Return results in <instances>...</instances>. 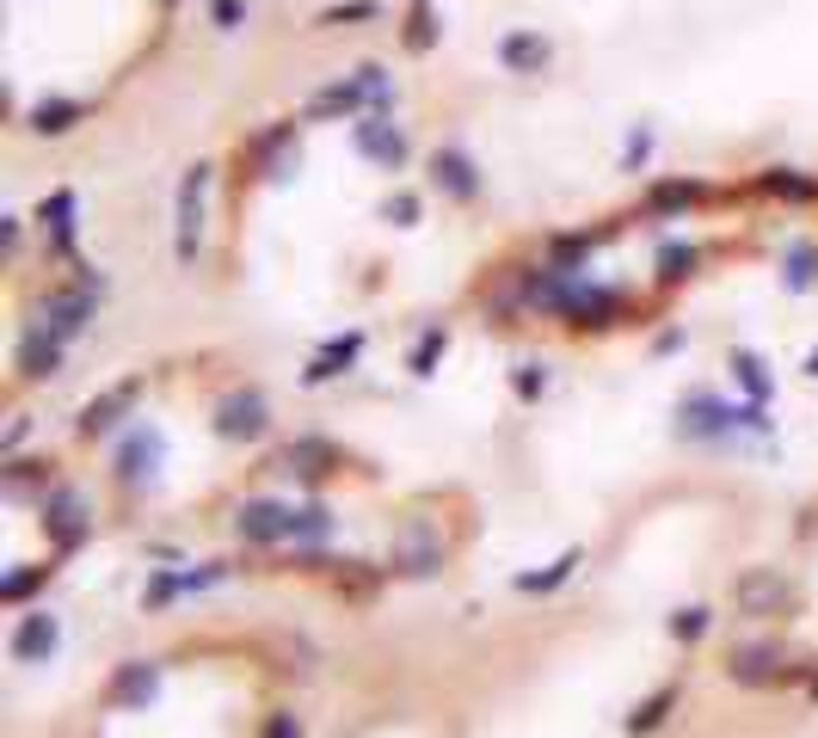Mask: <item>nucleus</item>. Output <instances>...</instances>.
Instances as JSON below:
<instances>
[{
    "instance_id": "43",
    "label": "nucleus",
    "mask_w": 818,
    "mask_h": 738,
    "mask_svg": "<svg viewBox=\"0 0 818 738\" xmlns=\"http://www.w3.org/2000/svg\"><path fill=\"white\" fill-rule=\"evenodd\" d=\"M26 443V412H13V425H7V449Z\"/></svg>"
},
{
    "instance_id": "27",
    "label": "nucleus",
    "mask_w": 818,
    "mask_h": 738,
    "mask_svg": "<svg viewBox=\"0 0 818 738\" xmlns=\"http://www.w3.org/2000/svg\"><path fill=\"white\" fill-rule=\"evenodd\" d=\"M696 198H701L696 179H659V184L647 191V210H689Z\"/></svg>"
},
{
    "instance_id": "29",
    "label": "nucleus",
    "mask_w": 818,
    "mask_h": 738,
    "mask_svg": "<svg viewBox=\"0 0 818 738\" xmlns=\"http://www.w3.org/2000/svg\"><path fill=\"white\" fill-rule=\"evenodd\" d=\"M818 283V247L812 240H794L788 247V290H812Z\"/></svg>"
},
{
    "instance_id": "1",
    "label": "nucleus",
    "mask_w": 818,
    "mask_h": 738,
    "mask_svg": "<svg viewBox=\"0 0 818 738\" xmlns=\"http://www.w3.org/2000/svg\"><path fill=\"white\" fill-rule=\"evenodd\" d=\"M677 431L684 437H726V431L769 437V419H764V407H726L720 395L696 388V395H684V407H677Z\"/></svg>"
},
{
    "instance_id": "2",
    "label": "nucleus",
    "mask_w": 818,
    "mask_h": 738,
    "mask_svg": "<svg viewBox=\"0 0 818 738\" xmlns=\"http://www.w3.org/2000/svg\"><path fill=\"white\" fill-rule=\"evenodd\" d=\"M210 179H216V167H191L186 179H179V203H172V252H179V265H191V259H198V247H203Z\"/></svg>"
},
{
    "instance_id": "26",
    "label": "nucleus",
    "mask_w": 818,
    "mask_h": 738,
    "mask_svg": "<svg viewBox=\"0 0 818 738\" xmlns=\"http://www.w3.org/2000/svg\"><path fill=\"white\" fill-rule=\"evenodd\" d=\"M726 363H732V376H739V382H745V395H751V407H764V400L776 395V382H769V369L757 363L751 351H732V357H726Z\"/></svg>"
},
{
    "instance_id": "34",
    "label": "nucleus",
    "mask_w": 818,
    "mask_h": 738,
    "mask_svg": "<svg viewBox=\"0 0 818 738\" xmlns=\"http://www.w3.org/2000/svg\"><path fill=\"white\" fill-rule=\"evenodd\" d=\"M50 585V567H13L7 572V604H26L31 591H43Z\"/></svg>"
},
{
    "instance_id": "7",
    "label": "nucleus",
    "mask_w": 818,
    "mask_h": 738,
    "mask_svg": "<svg viewBox=\"0 0 818 738\" xmlns=\"http://www.w3.org/2000/svg\"><path fill=\"white\" fill-rule=\"evenodd\" d=\"M136 400H142V376H123V382H111L106 395H93L87 407H80L74 431H80V437H106V431H118V419H130Z\"/></svg>"
},
{
    "instance_id": "40",
    "label": "nucleus",
    "mask_w": 818,
    "mask_h": 738,
    "mask_svg": "<svg viewBox=\"0 0 818 738\" xmlns=\"http://www.w3.org/2000/svg\"><path fill=\"white\" fill-rule=\"evenodd\" d=\"M210 19L222 31H235V26H247V0H210Z\"/></svg>"
},
{
    "instance_id": "36",
    "label": "nucleus",
    "mask_w": 818,
    "mask_h": 738,
    "mask_svg": "<svg viewBox=\"0 0 818 738\" xmlns=\"http://www.w3.org/2000/svg\"><path fill=\"white\" fill-rule=\"evenodd\" d=\"M708 621H714V609L689 604V609H677V616H671V634H677V640H701V634H708Z\"/></svg>"
},
{
    "instance_id": "6",
    "label": "nucleus",
    "mask_w": 818,
    "mask_h": 738,
    "mask_svg": "<svg viewBox=\"0 0 818 738\" xmlns=\"http://www.w3.org/2000/svg\"><path fill=\"white\" fill-rule=\"evenodd\" d=\"M296 523H302V511L283 499H247L235 511V529L247 541H259V548H271V541H296Z\"/></svg>"
},
{
    "instance_id": "4",
    "label": "nucleus",
    "mask_w": 818,
    "mask_h": 738,
    "mask_svg": "<svg viewBox=\"0 0 818 738\" xmlns=\"http://www.w3.org/2000/svg\"><path fill=\"white\" fill-rule=\"evenodd\" d=\"M726 677L745 684V689H769V684H794L800 665H788V652H781L776 640H751V646H739V652L726 659Z\"/></svg>"
},
{
    "instance_id": "37",
    "label": "nucleus",
    "mask_w": 818,
    "mask_h": 738,
    "mask_svg": "<svg viewBox=\"0 0 818 738\" xmlns=\"http://www.w3.org/2000/svg\"><path fill=\"white\" fill-rule=\"evenodd\" d=\"M351 19H376V0H339V7H327L315 26H351Z\"/></svg>"
},
{
    "instance_id": "33",
    "label": "nucleus",
    "mask_w": 818,
    "mask_h": 738,
    "mask_svg": "<svg viewBox=\"0 0 818 738\" xmlns=\"http://www.w3.org/2000/svg\"><path fill=\"white\" fill-rule=\"evenodd\" d=\"M437 43V13L431 0H412V19H407V50H431Z\"/></svg>"
},
{
    "instance_id": "9",
    "label": "nucleus",
    "mask_w": 818,
    "mask_h": 738,
    "mask_svg": "<svg viewBox=\"0 0 818 738\" xmlns=\"http://www.w3.org/2000/svg\"><path fill=\"white\" fill-rule=\"evenodd\" d=\"M31 327H43L50 339H62V345H74L80 332L93 327V296L87 290H56V296H43V308H38V320Z\"/></svg>"
},
{
    "instance_id": "15",
    "label": "nucleus",
    "mask_w": 818,
    "mask_h": 738,
    "mask_svg": "<svg viewBox=\"0 0 818 738\" xmlns=\"http://www.w3.org/2000/svg\"><path fill=\"white\" fill-rule=\"evenodd\" d=\"M332 461H339V443H332V437H290L278 468H290V475H302V480H320V475H332Z\"/></svg>"
},
{
    "instance_id": "18",
    "label": "nucleus",
    "mask_w": 818,
    "mask_h": 738,
    "mask_svg": "<svg viewBox=\"0 0 818 738\" xmlns=\"http://www.w3.org/2000/svg\"><path fill=\"white\" fill-rule=\"evenodd\" d=\"M357 357H363V332H345V339L327 345V351H315V363L302 369V382H332V376H345Z\"/></svg>"
},
{
    "instance_id": "23",
    "label": "nucleus",
    "mask_w": 818,
    "mask_h": 738,
    "mask_svg": "<svg viewBox=\"0 0 818 738\" xmlns=\"http://www.w3.org/2000/svg\"><path fill=\"white\" fill-rule=\"evenodd\" d=\"M579 567H585V554H579V548H567V554L555 560V567H541V572H517V591H536V597H541V591H555V585H567Z\"/></svg>"
},
{
    "instance_id": "31",
    "label": "nucleus",
    "mask_w": 818,
    "mask_h": 738,
    "mask_svg": "<svg viewBox=\"0 0 818 738\" xmlns=\"http://www.w3.org/2000/svg\"><path fill=\"white\" fill-rule=\"evenodd\" d=\"M591 247H597V235H555V271L579 277V265L591 259Z\"/></svg>"
},
{
    "instance_id": "32",
    "label": "nucleus",
    "mask_w": 818,
    "mask_h": 738,
    "mask_svg": "<svg viewBox=\"0 0 818 738\" xmlns=\"http://www.w3.org/2000/svg\"><path fill=\"white\" fill-rule=\"evenodd\" d=\"M443 345H449V332H443V327L419 332V345H412L407 369H412V376H431V369H437V357H443Z\"/></svg>"
},
{
    "instance_id": "24",
    "label": "nucleus",
    "mask_w": 818,
    "mask_h": 738,
    "mask_svg": "<svg viewBox=\"0 0 818 738\" xmlns=\"http://www.w3.org/2000/svg\"><path fill=\"white\" fill-rule=\"evenodd\" d=\"M764 191L769 198H788V203H806V198H818V179H806V172H794V167H769Z\"/></svg>"
},
{
    "instance_id": "20",
    "label": "nucleus",
    "mask_w": 818,
    "mask_h": 738,
    "mask_svg": "<svg viewBox=\"0 0 818 738\" xmlns=\"http://www.w3.org/2000/svg\"><path fill=\"white\" fill-rule=\"evenodd\" d=\"M154 689H160L154 665H123V671L111 677V701H118V708H148V701H154Z\"/></svg>"
},
{
    "instance_id": "42",
    "label": "nucleus",
    "mask_w": 818,
    "mask_h": 738,
    "mask_svg": "<svg viewBox=\"0 0 818 738\" xmlns=\"http://www.w3.org/2000/svg\"><path fill=\"white\" fill-rule=\"evenodd\" d=\"M647 148H652V136L640 130V136H634L628 148H621V167H640V160H647Z\"/></svg>"
},
{
    "instance_id": "19",
    "label": "nucleus",
    "mask_w": 818,
    "mask_h": 738,
    "mask_svg": "<svg viewBox=\"0 0 818 738\" xmlns=\"http://www.w3.org/2000/svg\"><path fill=\"white\" fill-rule=\"evenodd\" d=\"M38 222H43V235H50L56 252L74 247V191H50V198L38 203Z\"/></svg>"
},
{
    "instance_id": "12",
    "label": "nucleus",
    "mask_w": 818,
    "mask_h": 738,
    "mask_svg": "<svg viewBox=\"0 0 818 738\" xmlns=\"http://www.w3.org/2000/svg\"><path fill=\"white\" fill-rule=\"evenodd\" d=\"M794 604V585L776 567H745L739 572V609L745 616H781Z\"/></svg>"
},
{
    "instance_id": "44",
    "label": "nucleus",
    "mask_w": 818,
    "mask_h": 738,
    "mask_svg": "<svg viewBox=\"0 0 818 738\" xmlns=\"http://www.w3.org/2000/svg\"><path fill=\"white\" fill-rule=\"evenodd\" d=\"M806 376H818V351H812V357H806Z\"/></svg>"
},
{
    "instance_id": "14",
    "label": "nucleus",
    "mask_w": 818,
    "mask_h": 738,
    "mask_svg": "<svg viewBox=\"0 0 818 738\" xmlns=\"http://www.w3.org/2000/svg\"><path fill=\"white\" fill-rule=\"evenodd\" d=\"M56 640H62V628H56V616H43V609H31V616L13 628V659H19V665H50V659H56Z\"/></svg>"
},
{
    "instance_id": "21",
    "label": "nucleus",
    "mask_w": 818,
    "mask_h": 738,
    "mask_svg": "<svg viewBox=\"0 0 818 738\" xmlns=\"http://www.w3.org/2000/svg\"><path fill=\"white\" fill-rule=\"evenodd\" d=\"M370 106V99H363V87H357V74L351 80H339V87H320L315 92V106H308V118H357V111Z\"/></svg>"
},
{
    "instance_id": "5",
    "label": "nucleus",
    "mask_w": 818,
    "mask_h": 738,
    "mask_svg": "<svg viewBox=\"0 0 818 738\" xmlns=\"http://www.w3.org/2000/svg\"><path fill=\"white\" fill-rule=\"evenodd\" d=\"M271 431V407H265L259 388H235L228 400H216V437L228 443H252V437Z\"/></svg>"
},
{
    "instance_id": "10",
    "label": "nucleus",
    "mask_w": 818,
    "mask_h": 738,
    "mask_svg": "<svg viewBox=\"0 0 818 738\" xmlns=\"http://www.w3.org/2000/svg\"><path fill=\"white\" fill-rule=\"evenodd\" d=\"M443 536H437L425 517H412L407 529H400V548H395V567L407 572V579H431V572H443Z\"/></svg>"
},
{
    "instance_id": "11",
    "label": "nucleus",
    "mask_w": 818,
    "mask_h": 738,
    "mask_svg": "<svg viewBox=\"0 0 818 738\" xmlns=\"http://www.w3.org/2000/svg\"><path fill=\"white\" fill-rule=\"evenodd\" d=\"M160 456H167V437H160L154 425H136V431L123 437V449H118V480L123 487H148L154 468H160Z\"/></svg>"
},
{
    "instance_id": "39",
    "label": "nucleus",
    "mask_w": 818,
    "mask_h": 738,
    "mask_svg": "<svg viewBox=\"0 0 818 738\" xmlns=\"http://www.w3.org/2000/svg\"><path fill=\"white\" fill-rule=\"evenodd\" d=\"M382 216L395 228H412V222H419V198H412V191H395V198L382 203Z\"/></svg>"
},
{
    "instance_id": "35",
    "label": "nucleus",
    "mask_w": 818,
    "mask_h": 738,
    "mask_svg": "<svg viewBox=\"0 0 818 738\" xmlns=\"http://www.w3.org/2000/svg\"><path fill=\"white\" fill-rule=\"evenodd\" d=\"M186 591H191V572H154V579H148V597H142V604H148V609H160L167 597H186Z\"/></svg>"
},
{
    "instance_id": "17",
    "label": "nucleus",
    "mask_w": 818,
    "mask_h": 738,
    "mask_svg": "<svg viewBox=\"0 0 818 738\" xmlns=\"http://www.w3.org/2000/svg\"><path fill=\"white\" fill-rule=\"evenodd\" d=\"M62 339H50L43 327H31L26 339H19V376H31V382H50L56 369H62Z\"/></svg>"
},
{
    "instance_id": "8",
    "label": "nucleus",
    "mask_w": 818,
    "mask_h": 738,
    "mask_svg": "<svg viewBox=\"0 0 818 738\" xmlns=\"http://www.w3.org/2000/svg\"><path fill=\"white\" fill-rule=\"evenodd\" d=\"M351 142H357V154L376 160L382 172L407 167V136H400V123H388L382 111H363V118L351 123Z\"/></svg>"
},
{
    "instance_id": "41",
    "label": "nucleus",
    "mask_w": 818,
    "mask_h": 738,
    "mask_svg": "<svg viewBox=\"0 0 818 738\" xmlns=\"http://www.w3.org/2000/svg\"><path fill=\"white\" fill-rule=\"evenodd\" d=\"M265 738H302V720H296V714H271Z\"/></svg>"
},
{
    "instance_id": "22",
    "label": "nucleus",
    "mask_w": 818,
    "mask_h": 738,
    "mask_svg": "<svg viewBox=\"0 0 818 738\" xmlns=\"http://www.w3.org/2000/svg\"><path fill=\"white\" fill-rule=\"evenodd\" d=\"M80 118H87V106H80V99H38L26 130L31 136H62V130H74Z\"/></svg>"
},
{
    "instance_id": "3",
    "label": "nucleus",
    "mask_w": 818,
    "mask_h": 738,
    "mask_svg": "<svg viewBox=\"0 0 818 738\" xmlns=\"http://www.w3.org/2000/svg\"><path fill=\"white\" fill-rule=\"evenodd\" d=\"M38 523H43V536H50V548L68 554V548H80V541L93 536V505H87V492H74V487H50Z\"/></svg>"
},
{
    "instance_id": "28",
    "label": "nucleus",
    "mask_w": 818,
    "mask_h": 738,
    "mask_svg": "<svg viewBox=\"0 0 818 738\" xmlns=\"http://www.w3.org/2000/svg\"><path fill=\"white\" fill-rule=\"evenodd\" d=\"M696 259L701 252L689 247V240H665L659 247V283H684V277L696 271Z\"/></svg>"
},
{
    "instance_id": "25",
    "label": "nucleus",
    "mask_w": 818,
    "mask_h": 738,
    "mask_svg": "<svg viewBox=\"0 0 818 738\" xmlns=\"http://www.w3.org/2000/svg\"><path fill=\"white\" fill-rule=\"evenodd\" d=\"M677 708V684H665V689H652L647 701H640V708L628 714V732L640 738V732H652V726H665V714Z\"/></svg>"
},
{
    "instance_id": "30",
    "label": "nucleus",
    "mask_w": 818,
    "mask_h": 738,
    "mask_svg": "<svg viewBox=\"0 0 818 738\" xmlns=\"http://www.w3.org/2000/svg\"><path fill=\"white\" fill-rule=\"evenodd\" d=\"M357 87H363L370 111H388V106H395V80H388L382 62H363V68H357Z\"/></svg>"
},
{
    "instance_id": "38",
    "label": "nucleus",
    "mask_w": 818,
    "mask_h": 738,
    "mask_svg": "<svg viewBox=\"0 0 818 738\" xmlns=\"http://www.w3.org/2000/svg\"><path fill=\"white\" fill-rule=\"evenodd\" d=\"M511 388H517L523 400H536L541 388H548V369H541V363H517V369H511Z\"/></svg>"
},
{
    "instance_id": "16",
    "label": "nucleus",
    "mask_w": 818,
    "mask_h": 738,
    "mask_svg": "<svg viewBox=\"0 0 818 738\" xmlns=\"http://www.w3.org/2000/svg\"><path fill=\"white\" fill-rule=\"evenodd\" d=\"M499 62L511 74H541V68L555 62V43L541 38V31H511V38H499Z\"/></svg>"
},
{
    "instance_id": "13",
    "label": "nucleus",
    "mask_w": 818,
    "mask_h": 738,
    "mask_svg": "<svg viewBox=\"0 0 818 738\" xmlns=\"http://www.w3.org/2000/svg\"><path fill=\"white\" fill-rule=\"evenodd\" d=\"M431 184L443 191V198H456V203L480 198V172H475V160H468L462 148H437L431 154Z\"/></svg>"
}]
</instances>
